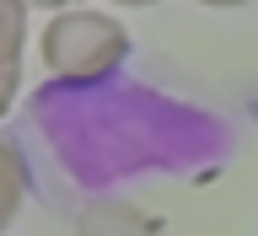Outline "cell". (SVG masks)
Here are the masks:
<instances>
[{"label":"cell","instance_id":"cell-4","mask_svg":"<svg viewBox=\"0 0 258 236\" xmlns=\"http://www.w3.org/2000/svg\"><path fill=\"white\" fill-rule=\"evenodd\" d=\"M22 199H27V156H22V145H16V140L0 134V231L16 220Z\"/></svg>","mask_w":258,"mask_h":236},{"label":"cell","instance_id":"cell-1","mask_svg":"<svg viewBox=\"0 0 258 236\" xmlns=\"http://www.w3.org/2000/svg\"><path fill=\"white\" fill-rule=\"evenodd\" d=\"M22 156L70 183L102 193L129 177H183L221 167L226 124L145 81H48L22 108Z\"/></svg>","mask_w":258,"mask_h":236},{"label":"cell","instance_id":"cell-3","mask_svg":"<svg viewBox=\"0 0 258 236\" xmlns=\"http://www.w3.org/2000/svg\"><path fill=\"white\" fill-rule=\"evenodd\" d=\"M76 236H167V225L156 215H145L140 204L124 199H97L76 215Z\"/></svg>","mask_w":258,"mask_h":236},{"label":"cell","instance_id":"cell-2","mask_svg":"<svg viewBox=\"0 0 258 236\" xmlns=\"http://www.w3.org/2000/svg\"><path fill=\"white\" fill-rule=\"evenodd\" d=\"M129 59V32L102 11H59L43 27V64L54 81H108Z\"/></svg>","mask_w":258,"mask_h":236},{"label":"cell","instance_id":"cell-7","mask_svg":"<svg viewBox=\"0 0 258 236\" xmlns=\"http://www.w3.org/2000/svg\"><path fill=\"white\" fill-rule=\"evenodd\" d=\"M22 6H54V11H76V0H22Z\"/></svg>","mask_w":258,"mask_h":236},{"label":"cell","instance_id":"cell-9","mask_svg":"<svg viewBox=\"0 0 258 236\" xmlns=\"http://www.w3.org/2000/svg\"><path fill=\"white\" fill-rule=\"evenodd\" d=\"M118 6H156V0H118Z\"/></svg>","mask_w":258,"mask_h":236},{"label":"cell","instance_id":"cell-5","mask_svg":"<svg viewBox=\"0 0 258 236\" xmlns=\"http://www.w3.org/2000/svg\"><path fill=\"white\" fill-rule=\"evenodd\" d=\"M22 43H27V6L22 0H0V70L22 64Z\"/></svg>","mask_w":258,"mask_h":236},{"label":"cell","instance_id":"cell-6","mask_svg":"<svg viewBox=\"0 0 258 236\" xmlns=\"http://www.w3.org/2000/svg\"><path fill=\"white\" fill-rule=\"evenodd\" d=\"M16 70H0V118H6V113H11V97H16Z\"/></svg>","mask_w":258,"mask_h":236},{"label":"cell","instance_id":"cell-8","mask_svg":"<svg viewBox=\"0 0 258 236\" xmlns=\"http://www.w3.org/2000/svg\"><path fill=\"white\" fill-rule=\"evenodd\" d=\"M199 6H242V0H199Z\"/></svg>","mask_w":258,"mask_h":236}]
</instances>
